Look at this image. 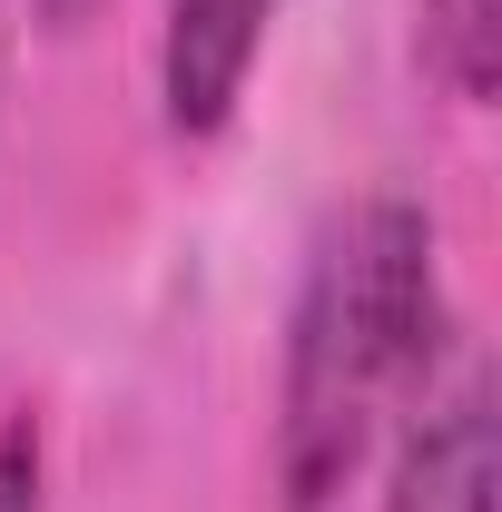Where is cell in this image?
<instances>
[{"instance_id": "obj_2", "label": "cell", "mask_w": 502, "mask_h": 512, "mask_svg": "<svg viewBox=\"0 0 502 512\" xmlns=\"http://www.w3.org/2000/svg\"><path fill=\"white\" fill-rule=\"evenodd\" d=\"M502 493V444H493V375L463 365V375L414 404L394 473H384L375 512H493Z\"/></svg>"}, {"instance_id": "obj_1", "label": "cell", "mask_w": 502, "mask_h": 512, "mask_svg": "<svg viewBox=\"0 0 502 512\" xmlns=\"http://www.w3.org/2000/svg\"><path fill=\"white\" fill-rule=\"evenodd\" d=\"M443 355V237L414 197H355L325 217L286 316V384H276V493L286 512H325L375 444L434 394Z\"/></svg>"}, {"instance_id": "obj_4", "label": "cell", "mask_w": 502, "mask_h": 512, "mask_svg": "<svg viewBox=\"0 0 502 512\" xmlns=\"http://www.w3.org/2000/svg\"><path fill=\"white\" fill-rule=\"evenodd\" d=\"M424 69L463 109L502 89V0H424Z\"/></svg>"}, {"instance_id": "obj_3", "label": "cell", "mask_w": 502, "mask_h": 512, "mask_svg": "<svg viewBox=\"0 0 502 512\" xmlns=\"http://www.w3.org/2000/svg\"><path fill=\"white\" fill-rule=\"evenodd\" d=\"M276 0H168L158 20V109L178 138H217L256 79Z\"/></svg>"}, {"instance_id": "obj_5", "label": "cell", "mask_w": 502, "mask_h": 512, "mask_svg": "<svg viewBox=\"0 0 502 512\" xmlns=\"http://www.w3.org/2000/svg\"><path fill=\"white\" fill-rule=\"evenodd\" d=\"M0 512H40V434L20 414L0 424Z\"/></svg>"}, {"instance_id": "obj_6", "label": "cell", "mask_w": 502, "mask_h": 512, "mask_svg": "<svg viewBox=\"0 0 502 512\" xmlns=\"http://www.w3.org/2000/svg\"><path fill=\"white\" fill-rule=\"evenodd\" d=\"M89 10H109V0H40V20H50V30H79Z\"/></svg>"}]
</instances>
